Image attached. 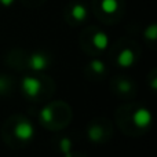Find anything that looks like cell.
Instances as JSON below:
<instances>
[{
    "instance_id": "5b68a950",
    "label": "cell",
    "mask_w": 157,
    "mask_h": 157,
    "mask_svg": "<svg viewBox=\"0 0 157 157\" xmlns=\"http://www.w3.org/2000/svg\"><path fill=\"white\" fill-rule=\"evenodd\" d=\"M134 59H135V55H134V51L131 48H124L120 51V54L117 55V63H119L121 68H128L134 63Z\"/></svg>"
},
{
    "instance_id": "9c48e42d",
    "label": "cell",
    "mask_w": 157,
    "mask_h": 157,
    "mask_svg": "<svg viewBox=\"0 0 157 157\" xmlns=\"http://www.w3.org/2000/svg\"><path fill=\"white\" fill-rule=\"evenodd\" d=\"M102 135H103V131L101 127L98 125H94V127H90L88 128V138L90 141L92 142H99L102 139Z\"/></svg>"
},
{
    "instance_id": "e0dca14e",
    "label": "cell",
    "mask_w": 157,
    "mask_h": 157,
    "mask_svg": "<svg viewBox=\"0 0 157 157\" xmlns=\"http://www.w3.org/2000/svg\"><path fill=\"white\" fill-rule=\"evenodd\" d=\"M63 155H65V157H72V152H65Z\"/></svg>"
},
{
    "instance_id": "2e32d148",
    "label": "cell",
    "mask_w": 157,
    "mask_h": 157,
    "mask_svg": "<svg viewBox=\"0 0 157 157\" xmlns=\"http://www.w3.org/2000/svg\"><path fill=\"white\" fill-rule=\"evenodd\" d=\"M156 81H157V78L155 77V78H153V80H152V87H153V88H156V87H157V84H156Z\"/></svg>"
},
{
    "instance_id": "4fadbf2b",
    "label": "cell",
    "mask_w": 157,
    "mask_h": 157,
    "mask_svg": "<svg viewBox=\"0 0 157 157\" xmlns=\"http://www.w3.org/2000/svg\"><path fill=\"white\" fill-rule=\"evenodd\" d=\"M59 146H61V150H62V153L71 152V149H72V142H71V139H69V138H62V141H61Z\"/></svg>"
},
{
    "instance_id": "30bf717a",
    "label": "cell",
    "mask_w": 157,
    "mask_h": 157,
    "mask_svg": "<svg viewBox=\"0 0 157 157\" xmlns=\"http://www.w3.org/2000/svg\"><path fill=\"white\" fill-rule=\"evenodd\" d=\"M40 119L43 123L48 124L54 120V112H52V108L51 106H44L43 109L40 110Z\"/></svg>"
},
{
    "instance_id": "9a60e30c",
    "label": "cell",
    "mask_w": 157,
    "mask_h": 157,
    "mask_svg": "<svg viewBox=\"0 0 157 157\" xmlns=\"http://www.w3.org/2000/svg\"><path fill=\"white\" fill-rule=\"evenodd\" d=\"M13 3H14V0H0V4L4 6V7H10Z\"/></svg>"
},
{
    "instance_id": "8992f818",
    "label": "cell",
    "mask_w": 157,
    "mask_h": 157,
    "mask_svg": "<svg viewBox=\"0 0 157 157\" xmlns=\"http://www.w3.org/2000/svg\"><path fill=\"white\" fill-rule=\"evenodd\" d=\"M92 44H94L98 50L103 51V50H106L109 46V36L106 35L105 32H97L92 36Z\"/></svg>"
},
{
    "instance_id": "6da1fadb",
    "label": "cell",
    "mask_w": 157,
    "mask_h": 157,
    "mask_svg": "<svg viewBox=\"0 0 157 157\" xmlns=\"http://www.w3.org/2000/svg\"><path fill=\"white\" fill-rule=\"evenodd\" d=\"M22 91L25 92V95L29 98H35L40 94L41 88H43V84L41 81L39 80L37 77H33V76H25L22 78Z\"/></svg>"
},
{
    "instance_id": "5bb4252c",
    "label": "cell",
    "mask_w": 157,
    "mask_h": 157,
    "mask_svg": "<svg viewBox=\"0 0 157 157\" xmlns=\"http://www.w3.org/2000/svg\"><path fill=\"white\" fill-rule=\"evenodd\" d=\"M131 88H132V86H131V83L128 80H121L119 83V90L121 92H130Z\"/></svg>"
},
{
    "instance_id": "277c9868",
    "label": "cell",
    "mask_w": 157,
    "mask_h": 157,
    "mask_svg": "<svg viewBox=\"0 0 157 157\" xmlns=\"http://www.w3.org/2000/svg\"><path fill=\"white\" fill-rule=\"evenodd\" d=\"M28 63H29V66H30L32 71H37L39 72V71H44V69L47 68L48 61H47L46 55L41 54V52H33V54L30 55Z\"/></svg>"
},
{
    "instance_id": "7c38bea8",
    "label": "cell",
    "mask_w": 157,
    "mask_h": 157,
    "mask_svg": "<svg viewBox=\"0 0 157 157\" xmlns=\"http://www.w3.org/2000/svg\"><path fill=\"white\" fill-rule=\"evenodd\" d=\"M145 36H146L147 39H150V40H156V36H157V28L156 25H150L149 28H146V30H145Z\"/></svg>"
},
{
    "instance_id": "52a82bcc",
    "label": "cell",
    "mask_w": 157,
    "mask_h": 157,
    "mask_svg": "<svg viewBox=\"0 0 157 157\" xmlns=\"http://www.w3.org/2000/svg\"><path fill=\"white\" fill-rule=\"evenodd\" d=\"M72 17H73L76 21H84L87 18V8L84 7L81 3H76V4L72 7V11H71Z\"/></svg>"
},
{
    "instance_id": "ba28073f",
    "label": "cell",
    "mask_w": 157,
    "mask_h": 157,
    "mask_svg": "<svg viewBox=\"0 0 157 157\" xmlns=\"http://www.w3.org/2000/svg\"><path fill=\"white\" fill-rule=\"evenodd\" d=\"M101 8L106 14H113L119 10V2L117 0H102L101 2Z\"/></svg>"
},
{
    "instance_id": "7a4b0ae2",
    "label": "cell",
    "mask_w": 157,
    "mask_h": 157,
    "mask_svg": "<svg viewBox=\"0 0 157 157\" xmlns=\"http://www.w3.org/2000/svg\"><path fill=\"white\" fill-rule=\"evenodd\" d=\"M14 134L19 141H30L35 135V128H33L32 123L28 120H21L17 123V125L14 127Z\"/></svg>"
},
{
    "instance_id": "3957f363",
    "label": "cell",
    "mask_w": 157,
    "mask_h": 157,
    "mask_svg": "<svg viewBox=\"0 0 157 157\" xmlns=\"http://www.w3.org/2000/svg\"><path fill=\"white\" fill-rule=\"evenodd\" d=\"M132 121L136 127L145 128L152 123V113H150V110H147V109H145V108H139L134 112Z\"/></svg>"
},
{
    "instance_id": "8fae6325",
    "label": "cell",
    "mask_w": 157,
    "mask_h": 157,
    "mask_svg": "<svg viewBox=\"0 0 157 157\" xmlns=\"http://www.w3.org/2000/svg\"><path fill=\"white\" fill-rule=\"evenodd\" d=\"M91 69L98 75L105 73V63L102 62L101 59H94L91 62Z\"/></svg>"
}]
</instances>
